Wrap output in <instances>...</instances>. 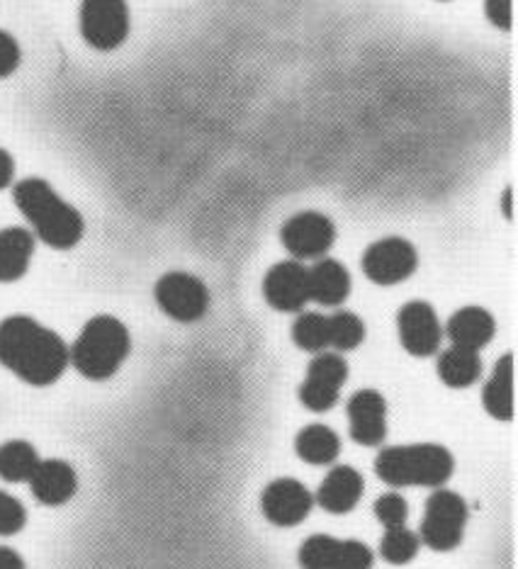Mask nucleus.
<instances>
[{"label": "nucleus", "instance_id": "34", "mask_svg": "<svg viewBox=\"0 0 518 569\" xmlns=\"http://www.w3.org/2000/svg\"><path fill=\"white\" fill-rule=\"evenodd\" d=\"M504 214H507V219H511V188H507V192H504Z\"/></svg>", "mask_w": 518, "mask_h": 569}, {"label": "nucleus", "instance_id": "32", "mask_svg": "<svg viewBox=\"0 0 518 569\" xmlns=\"http://www.w3.org/2000/svg\"><path fill=\"white\" fill-rule=\"evenodd\" d=\"M12 176H16V163H12V157L0 149V190H6L12 183Z\"/></svg>", "mask_w": 518, "mask_h": 569}, {"label": "nucleus", "instance_id": "21", "mask_svg": "<svg viewBox=\"0 0 518 569\" xmlns=\"http://www.w3.org/2000/svg\"><path fill=\"white\" fill-rule=\"evenodd\" d=\"M485 409L499 421H511L514 417V356L507 353L495 366L482 392Z\"/></svg>", "mask_w": 518, "mask_h": 569}, {"label": "nucleus", "instance_id": "24", "mask_svg": "<svg viewBox=\"0 0 518 569\" xmlns=\"http://www.w3.org/2000/svg\"><path fill=\"white\" fill-rule=\"evenodd\" d=\"M37 448L28 441H8L0 446V480L10 485L30 482L37 465H40Z\"/></svg>", "mask_w": 518, "mask_h": 569}, {"label": "nucleus", "instance_id": "30", "mask_svg": "<svg viewBox=\"0 0 518 569\" xmlns=\"http://www.w3.org/2000/svg\"><path fill=\"white\" fill-rule=\"evenodd\" d=\"M20 44L12 34L0 30V79H6L20 67Z\"/></svg>", "mask_w": 518, "mask_h": 569}, {"label": "nucleus", "instance_id": "9", "mask_svg": "<svg viewBox=\"0 0 518 569\" xmlns=\"http://www.w3.org/2000/svg\"><path fill=\"white\" fill-rule=\"evenodd\" d=\"M362 273L375 284H397L405 282L419 266L417 249L405 239L390 237L370 243L362 253Z\"/></svg>", "mask_w": 518, "mask_h": 569}, {"label": "nucleus", "instance_id": "5", "mask_svg": "<svg viewBox=\"0 0 518 569\" xmlns=\"http://www.w3.org/2000/svg\"><path fill=\"white\" fill-rule=\"evenodd\" d=\"M468 523V503L456 491L436 489L426 501L419 540L436 552L456 550Z\"/></svg>", "mask_w": 518, "mask_h": 569}, {"label": "nucleus", "instance_id": "2", "mask_svg": "<svg viewBox=\"0 0 518 569\" xmlns=\"http://www.w3.org/2000/svg\"><path fill=\"white\" fill-rule=\"evenodd\" d=\"M16 207L28 219L32 234L42 239L51 249H73L83 237V217L73 204L42 178H24L12 188Z\"/></svg>", "mask_w": 518, "mask_h": 569}, {"label": "nucleus", "instance_id": "25", "mask_svg": "<svg viewBox=\"0 0 518 569\" xmlns=\"http://www.w3.org/2000/svg\"><path fill=\"white\" fill-rule=\"evenodd\" d=\"M295 343L307 353H321L329 348V317L319 312H305L292 325Z\"/></svg>", "mask_w": 518, "mask_h": 569}, {"label": "nucleus", "instance_id": "20", "mask_svg": "<svg viewBox=\"0 0 518 569\" xmlns=\"http://www.w3.org/2000/svg\"><path fill=\"white\" fill-rule=\"evenodd\" d=\"M34 234L24 227H8L0 231V282L20 280L32 263Z\"/></svg>", "mask_w": 518, "mask_h": 569}, {"label": "nucleus", "instance_id": "16", "mask_svg": "<svg viewBox=\"0 0 518 569\" xmlns=\"http://www.w3.org/2000/svg\"><path fill=\"white\" fill-rule=\"evenodd\" d=\"M28 485L32 489V497L44 507H61L79 489V477H76V470L67 460L51 458L40 460Z\"/></svg>", "mask_w": 518, "mask_h": 569}, {"label": "nucleus", "instance_id": "28", "mask_svg": "<svg viewBox=\"0 0 518 569\" xmlns=\"http://www.w3.org/2000/svg\"><path fill=\"white\" fill-rule=\"evenodd\" d=\"M375 519H378L385 528H397V526H407L409 519V503L401 495H382L378 501H375Z\"/></svg>", "mask_w": 518, "mask_h": 569}, {"label": "nucleus", "instance_id": "18", "mask_svg": "<svg viewBox=\"0 0 518 569\" xmlns=\"http://www.w3.org/2000/svg\"><path fill=\"white\" fill-rule=\"evenodd\" d=\"M495 317H491L487 309L482 307H462L456 315L448 319V327L444 333H448V339L452 346L468 348V351H477L485 348L491 336H495Z\"/></svg>", "mask_w": 518, "mask_h": 569}, {"label": "nucleus", "instance_id": "12", "mask_svg": "<svg viewBox=\"0 0 518 569\" xmlns=\"http://www.w3.org/2000/svg\"><path fill=\"white\" fill-rule=\"evenodd\" d=\"M399 341L407 353L417 358H429L438 353L444 341V327L436 317V309L429 302H409L397 312Z\"/></svg>", "mask_w": 518, "mask_h": 569}, {"label": "nucleus", "instance_id": "11", "mask_svg": "<svg viewBox=\"0 0 518 569\" xmlns=\"http://www.w3.org/2000/svg\"><path fill=\"white\" fill-rule=\"evenodd\" d=\"M348 380V363L339 353H319L307 368L300 385V402L309 411H329L339 402L341 387Z\"/></svg>", "mask_w": 518, "mask_h": 569}, {"label": "nucleus", "instance_id": "27", "mask_svg": "<svg viewBox=\"0 0 518 569\" xmlns=\"http://www.w3.org/2000/svg\"><path fill=\"white\" fill-rule=\"evenodd\" d=\"M421 540L417 533H411L407 526L387 528V533L380 540V555L392 565H405L417 558Z\"/></svg>", "mask_w": 518, "mask_h": 569}, {"label": "nucleus", "instance_id": "7", "mask_svg": "<svg viewBox=\"0 0 518 569\" xmlns=\"http://www.w3.org/2000/svg\"><path fill=\"white\" fill-rule=\"evenodd\" d=\"M79 20L83 40L100 51L118 49L129 34L127 0H83Z\"/></svg>", "mask_w": 518, "mask_h": 569}, {"label": "nucleus", "instance_id": "22", "mask_svg": "<svg viewBox=\"0 0 518 569\" xmlns=\"http://www.w3.org/2000/svg\"><path fill=\"white\" fill-rule=\"evenodd\" d=\"M295 450L309 465H331L341 452V438L329 426L312 423L297 433Z\"/></svg>", "mask_w": 518, "mask_h": 569}, {"label": "nucleus", "instance_id": "31", "mask_svg": "<svg viewBox=\"0 0 518 569\" xmlns=\"http://www.w3.org/2000/svg\"><path fill=\"white\" fill-rule=\"evenodd\" d=\"M485 10L495 28L511 30V0H485Z\"/></svg>", "mask_w": 518, "mask_h": 569}, {"label": "nucleus", "instance_id": "1", "mask_svg": "<svg viewBox=\"0 0 518 569\" xmlns=\"http://www.w3.org/2000/svg\"><path fill=\"white\" fill-rule=\"evenodd\" d=\"M0 366L32 387L54 385L71 366L69 346L32 317H8L0 321Z\"/></svg>", "mask_w": 518, "mask_h": 569}, {"label": "nucleus", "instance_id": "29", "mask_svg": "<svg viewBox=\"0 0 518 569\" xmlns=\"http://www.w3.org/2000/svg\"><path fill=\"white\" fill-rule=\"evenodd\" d=\"M28 523V511L18 497L0 489V536H16Z\"/></svg>", "mask_w": 518, "mask_h": 569}, {"label": "nucleus", "instance_id": "10", "mask_svg": "<svg viewBox=\"0 0 518 569\" xmlns=\"http://www.w3.org/2000/svg\"><path fill=\"white\" fill-rule=\"evenodd\" d=\"M280 241L297 261H315L333 246L336 227L327 214L300 212L282 224Z\"/></svg>", "mask_w": 518, "mask_h": 569}, {"label": "nucleus", "instance_id": "23", "mask_svg": "<svg viewBox=\"0 0 518 569\" xmlns=\"http://www.w3.org/2000/svg\"><path fill=\"white\" fill-rule=\"evenodd\" d=\"M482 372V360H479L477 351H468V348L450 346L438 358V378L448 387H470L479 380Z\"/></svg>", "mask_w": 518, "mask_h": 569}, {"label": "nucleus", "instance_id": "14", "mask_svg": "<svg viewBox=\"0 0 518 569\" xmlns=\"http://www.w3.org/2000/svg\"><path fill=\"white\" fill-rule=\"evenodd\" d=\"M263 295L278 312H302L309 302V268L300 261H282L266 273Z\"/></svg>", "mask_w": 518, "mask_h": 569}, {"label": "nucleus", "instance_id": "26", "mask_svg": "<svg viewBox=\"0 0 518 569\" xmlns=\"http://www.w3.org/2000/svg\"><path fill=\"white\" fill-rule=\"evenodd\" d=\"M366 341V325L353 312H336L329 317V346L336 351H353Z\"/></svg>", "mask_w": 518, "mask_h": 569}, {"label": "nucleus", "instance_id": "17", "mask_svg": "<svg viewBox=\"0 0 518 569\" xmlns=\"http://www.w3.org/2000/svg\"><path fill=\"white\" fill-rule=\"evenodd\" d=\"M362 489H366L362 475L351 468V465H339V468H333L323 477L315 501L329 513H348L358 507V501L362 499Z\"/></svg>", "mask_w": 518, "mask_h": 569}, {"label": "nucleus", "instance_id": "15", "mask_svg": "<svg viewBox=\"0 0 518 569\" xmlns=\"http://www.w3.org/2000/svg\"><path fill=\"white\" fill-rule=\"evenodd\" d=\"M351 438L360 446H380L387 436V402L380 392L360 390L348 399Z\"/></svg>", "mask_w": 518, "mask_h": 569}, {"label": "nucleus", "instance_id": "3", "mask_svg": "<svg viewBox=\"0 0 518 569\" xmlns=\"http://www.w3.org/2000/svg\"><path fill=\"white\" fill-rule=\"evenodd\" d=\"M129 351H132V339L127 327L120 319L100 315L81 329L79 339L69 348V358L86 380L102 382L122 368Z\"/></svg>", "mask_w": 518, "mask_h": 569}, {"label": "nucleus", "instance_id": "33", "mask_svg": "<svg viewBox=\"0 0 518 569\" xmlns=\"http://www.w3.org/2000/svg\"><path fill=\"white\" fill-rule=\"evenodd\" d=\"M0 569H28L22 555L8 546H0Z\"/></svg>", "mask_w": 518, "mask_h": 569}, {"label": "nucleus", "instance_id": "8", "mask_svg": "<svg viewBox=\"0 0 518 569\" xmlns=\"http://www.w3.org/2000/svg\"><path fill=\"white\" fill-rule=\"evenodd\" d=\"M297 560L302 569H372V552L366 542L331 536L307 538Z\"/></svg>", "mask_w": 518, "mask_h": 569}, {"label": "nucleus", "instance_id": "13", "mask_svg": "<svg viewBox=\"0 0 518 569\" xmlns=\"http://www.w3.org/2000/svg\"><path fill=\"white\" fill-rule=\"evenodd\" d=\"M315 507V497L309 495V489L292 480V477H280V480L270 482L263 489V497H261V509L263 516L280 528H290L302 523L309 511Z\"/></svg>", "mask_w": 518, "mask_h": 569}, {"label": "nucleus", "instance_id": "6", "mask_svg": "<svg viewBox=\"0 0 518 569\" xmlns=\"http://www.w3.org/2000/svg\"><path fill=\"white\" fill-rule=\"evenodd\" d=\"M153 297H157V305L166 317L183 321V325L202 319L207 309H210V290H207V284L196 276L180 273V270L166 273L157 282V288H153Z\"/></svg>", "mask_w": 518, "mask_h": 569}, {"label": "nucleus", "instance_id": "4", "mask_svg": "<svg viewBox=\"0 0 518 569\" xmlns=\"http://www.w3.org/2000/svg\"><path fill=\"white\" fill-rule=\"evenodd\" d=\"M450 450L438 443L390 446L375 458V472L390 487H444L452 475Z\"/></svg>", "mask_w": 518, "mask_h": 569}, {"label": "nucleus", "instance_id": "19", "mask_svg": "<svg viewBox=\"0 0 518 569\" xmlns=\"http://www.w3.org/2000/svg\"><path fill=\"white\" fill-rule=\"evenodd\" d=\"M348 295H351V276L343 263L321 258L309 268V300L323 307H339Z\"/></svg>", "mask_w": 518, "mask_h": 569}]
</instances>
